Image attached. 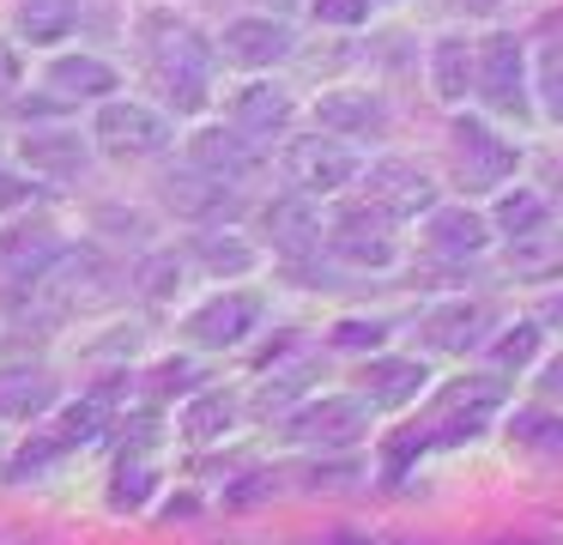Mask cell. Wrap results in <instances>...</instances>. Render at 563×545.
Instances as JSON below:
<instances>
[{
    "label": "cell",
    "instance_id": "cell-27",
    "mask_svg": "<svg viewBox=\"0 0 563 545\" xmlns=\"http://www.w3.org/2000/svg\"><path fill=\"white\" fill-rule=\"evenodd\" d=\"M509 266H515V273H527V279L563 273V237H539V230H521V237H515V249H509Z\"/></svg>",
    "mask_w": 563,
    "mask_h": 545
},
{
    "label": "cell",
    "instance_id": "cell-43",
    "mask_svg": "<svg viewBox=\"0 0 563 545\" xmlns=\"http://www.w3.org/2000/svg\"><path fill=\"white\" fill-rule=\"evenodd\" d=\"M545 388H551V394H563V358L545 363Z\"/></svg>",
    "mask_w": 563,
    "mask_h": 545
},
{
    "label": "cell",
    "instance_id": "cell-33",
    "mask_svg": "<svg viewBox=\"0 0 563 545\" xmlns=\"http://www.w3.org/2000/svg\"><path fill=\"white\" fill-rule=\"evenodd\" d=\"M140 285H146V297H176V291H183V261H176V254H152V261L140 266Z\"/></svg>",
    "mask_w": 563,
    "mask_h": 545
},
{
    "label": "cell",
    "instance_id": "cell-28",
    "mask_svg": "<svg viewBox=\"0 0 563 545\" xmlns=\"http://www.w3.org/2000/svg\"><path fill=\"white\" fill-rule=\"evenodd\" d=\"M195 254L212 266V273H249L255 266V249L236 237H224V230H212V237H195Z\"/></svg>",
    "mask_w": 563,
    "mask_h": 545
},
{
    "label": "cell",
    "instance_id": "cell-21",
    "mask_svg": "<svg viewBox=\"0 0 563 545\" xmlns=\"http://www.w3.org/2000/svg\"><path fill=\"white\" fill-rule=\"evenodd\" d=\"M430 249L437 254H478L485 249V218L466 212V206H442V212H430Z\"/></svg>",
    "mask_w": 563,
    "mask_h": 545
},
{
    "label": "cell",
    "instance_id": "cell-15",
    "mask_svg": "<svg viewBox=\"0 0 563 545\" xmlns=\"http://www.w3.org/2000/svg\"><path fill=\"white\" fill-rule=\"evenodd\" d=\"M430 382V370L418 358H376L364 370V394L369 406H406V400H418V388Z\"/></svg>",
    "mask_w": 563,
    "mask_h": 545
},
{
    "label": "cell",
    "instance_id": "cell-35",
    "mask_svg": "<svg viewBox=\"0 0 563 545\" xmlns=\"http://www.w3.org/2000/svg\"><path fill=\"white\" fill-rule=\"evenodd\" d=\"M533 346H539L533 327H509V339H497V346H490V358L509 370V363H527V358H533Z\"/></svg>",
    "mask_w": 563,
    "mask_h": 545
},
{
    "label": "cell",
    "instance_id": "cell-4",
    "mask_svg": "<svg viewBox=\"0 0 563 545\" xmlns=\"http://www.w3.org/2000/svg\"><path fill=\"white\" fill-rule=\"evenodd\" d=\"M261 321V303L249 297V291H224V297L200 303L195 315H188V339L207 351H224V346H243L249 334H255Z\"/></svg>",
    "mask_w": 563,
    "mask_h": 545
},
{
    "label": "cell",
    "instance_id": "cell-32",
    "mask_svg": "<svg viewBox=\"0 0 563 545\" xmlns=\"http://www.w3.org/2000/svg\"><path fill=\"white\" fill-rule=\"evenodd\" d=\"M146 491H152V467H146V460H122L110 503H115V509H140V503H146Z\"/></svg>",
    "mask_w": 563,
    "mask_h": 545
},
{
    "label": "cell",
    "instance_id": "cell-42",
    "mask_svg": "<svg viewBox=\"0 0 563 545\" xmlns=\"http://www.w3.org/2000/svg\"><path fill=\"white\" fill-rule=\"evenodd\" d=\"M539 315H545V327H563V291H558V297H545V309H539Z\"/></svg>",
    "mask_w": 563,
    "mask_h": 545
},
{
    "label": "cell",
    "instance_id": "cell-5",
    "mask_svg": "<svg viewBox=\"0 0 563 545\" xmlns=\"http://www.w3.org/2000/svg\"><path fill=\"white\" fill-rule=\"evenodd\" d=\"M328 242H333V254H345V261H357V266H388V261H394L388 212H382L376 200L333 212V237H328Z\"/></svg>",
    "mask_w": 563,
    "mask_h": 545
},
{
    "label": "cell",
    "instance_id": "cell-40",
    "mask_svg": "<svg viewBox=\"0 0 563 545\" xmlns=\"http://www.w3.org/2000/svg\"><path fill=\"white\" fill-rule=\"evenodd\" d=\"M13 85H19V55L0 43V97H13Z\"/></svg>",
    "mask_w": 563,
    "mask_h": 545
},
{
    "label": "cell",
    "instance_id": "cell-41",
    "mask_svg": "<svg viewBox=\"0 0 563 545\" xmlns=\"http://www.w3.org/2000/svg\"><path fill=\"white\" fill-rule=\"evenodd\" d=\"M195 375H188V363H164L158 370V388H188Z\"/></svg>",
    "mask_w": 563,
    "mask_h": 545
},
{
    "label": "cell",
    "instance_id": "cell-31",
    "mask_svg": "<svg viewBox=\"0 0 563 545\" xmlns=\"http://www.w3.org/2000/svg\"><path fill=\"white\" fill-rule=\"evenodd\" d=\"M103 418H110V406H103V400H79V406L62 418L67 448H74V443H98V436H103Z\"/></svg>",
    "mask_w": 563,
    "mask_h": 545
},
{
    "label": "cell",
    "instance_id": "cell-3",
    "mask_svg": "<svg viewBox=\"0 0 563 545\" xmlns=\"http://www.w3.org/2000/svg\"><path fill=\"white\" fill-rule=\"evenodd\" d=\"M478 91L503 116H521L527 109V55L515 36H485V48H478Z\"/></svg>",
    "mask_w": 563,
    "mask_h": 545
},
{
    "label": "cell",
    "instance_id": "cell-9",
    "mask_svg": "<svg viewBox=\"0 0 563 545\" xmlns=\"http://www.w3.org/2000/svg\"><path fill=\"white\" fill-rule=\"evenodd\" d=\"M62 237L55 230H43V225H19V230H7L0 237V279H13V285H37L43 273H49L55 261H62Z\"/></svg>",
    "mask_w": 563,
    "mask_h": 545
},
{
    "label": "cell",
    "instance_id": "cell-7",
    "mask_svg": "<svg viewBox=\"0 0 563 545\" xmlns=\"http://www.w3.org/2000/svg\"><path fill=\"white\" fill-rule=\"evenodd\" d=\"M285 170H291L297 188L321 194V188H345V182L357 176V157L345 152L340 140H291V152H285Z\"/></svg>",
    "mask_w": 563,
    "mask_h": 545
},
{
    "label": "cell",
    "instance_id": "cell-30",
    "mask_svg": "<svg viewBox=\"0 0 563 545\" xmlns=\"http://www.w3.org/2000/svg\"><path fill=\"white\" fill-rule=\"evenodd\" d=\"M539 218H545V200H539V194H527V188H515V194H503V200H497V225L509 230V237L539 230Z\"/></svg>",
    "mask_w": 563,
    "mask_h": 545
},
{
    "label": "cell",
    "instance_id": "cell-12",
    "mask_svg": "<svg viewBox=\"0 0 563 545\" xmlns=\"http://www.w3.org/2000/svg\"><path fill=\"white\" fill-rule=\"evenodd\" d=\"M55 406V375L43 363H0V418H37Z\"/></svg>",
    "mask_w": 563,
    "mask_h": 545
},
{
    "label": "cell",
    "instance_id": "cell-44",
    "mask_svg": "<svg viewBox=\"0 0 563 545\" xmlns=\"http://www.w3.org/2000/svg\"><path fill=\"white\" fill-rule=\"evenodd\" d=\"M473 7H497V0H473Z\"/></svg>",
    "mask_w": 563,
    "mask_h": 545
},
{
    "label": "cell",
    "instance_id": "cell-45",
    "mask_svg": "<svg viewBox=\"0 0 563 545\" xmlns=\"http://www.w3.org/2000/svg\"><path fill=\"white\" fill-rule=\"evenodd\" d=\"M267 7H291V0H267Z\"/></svg>",
    "mask_w": 563,
    "mask_h": 545
},
{
    "label": "cell",
    "instance_id": "cell-14",
    "mask_svg": "<svg viewBox=\"0 0 563 545\" xmlns=\"http://www.w3.org/2000/svg\"><path fill=\"white\" fill-rule=\"evenodd\" d=\"M195 164L200 170H212V176H224V182H243V176H255V145L243 140V128L236 133H224V128H200L195 133Z\"/></svg>",
    "mask_w": 563,
    "mask_h": 545
},
{
    "label": "cell",
    "instance_id": "cell-19",
    "mask_svg": "<svg viewBox=\"0 0 563 545\" xmlns=\"http://www.w3.org/2000/svg\"><path fill=\"white\" fill-rule=\"evenodd\" d=\"M25 164L31 176H79L86 170V140L79 133H25Z\"/></svg>",
    "mask_w": 563,
    "mask_h": 545
},
{
    "label": "cell",
    "instance_id": "cell-1",
    "mask_svg": "<svg viewBox=\"0 0 563 545\" xmlns=\"http://www.w3.org/2000/svg\"><path fill=\"white\" fill-rule=\"evenodd\" d=\"M146 55L158 85L170 91L176 109H200L207 103V73H212V48L200 43L195 24L170 19V12H152L146 19Z\"/></svg>",
    "mask_w": 563,
    "mask_h": 545
},
{
    "label": "cell",
    "instance_id": "cell-23",
    "mask_svg": "<svg viewBox=\"0 0 563 545\" xmlns=\"http://www.w3.org/2000/svg\"><path fill=\"white\" fill-rule=\"evenodd\" d=\"M490 327V315H485V303H454V309H437L424 321V334L437 339V346H449V351H466V346H478V334Z\"/></svg>",
    "mask_w": 563,
    "mask_h": 545
},
{
    "label": "cell",
    "instance_id": "cell-16",
    "mask_svg": "<svg viewBox=\"0 0 563 545\" xmlns=\"http://www.w3.org/2000/svg\"><path fill=\"white\" fill-rule=\"evenodd\" d=\"M316 121L328 133H382L388 128V109H382V97L369 91H333L316 103Z\"/></svg>",
    "mask_w": 563,
    "mask_h": 545
},
{
    "label": "cell",
    "instance_id": "cell-26",
    "mask_svg": "<svg viewBox=\"0 0 563 545\" xmlns=\"http://www.w3.org/2000/svg\"><path fill=\"white\" fill-rule=\"evenodd\" d=\"M231 424H236V406H231L224 394H195V400L183 406V430L195 436V443H219Z\"/></svg>",
    "mask_w": 563,
    "mask_h": 545
},
{
    "label": "cell",
    "instance_id": "cell-13",
    "mask_svg": "<svg viewBox=\"0 0 563 545\" xmlns=\"http://www.w3.org/2000/svg\"><path fill=\"white\" fill-rule=\"evenodd\" d=\"M224 55L236 67H273L279 55H291V31L279 19H236L224 24Z\"/></svg>",
    "mask_w": 563,
    "mask_h": 545
},
{
    "label": "cell",
    "instance_id": "cell-20",
    "mask_svg": "<svg viewBox=\"0 0 563 545\" xmlns=\"http://www.w3.org/2000/svg\"><path fill=\"white\" fill-rule=\"evenodd\" d=\"M267 230L285 254H309L321 242V212L309 200H273L267 206Z\"/></svg>",
    "mask_w": 563,
    "mask_h": 545
},
{
    "label": "cell",
    "instance_id": "cell-11",
    "mask_svg": "<svg viewBox=\"0 0 563 545\" xmlns=\"http://www.w3.org/2000/svg\"><path fill=\"white\" fill-rule=\"evenodd\" d=\"M164 200H170V212H183V218H219V212H231L236 206V188L224 176H212V170H183V176H170L164 182Z\"/></svg>",
    "mask_w": 563,
    "mask_h": 545
},
{
    "label": "cell",
    "instance_id": "cell-17",
    "mask_svg": "<svg viewBox=\"0 0 563 545\" xmlns=\"http://www.w3.org/2000/svg\"><path fill=\"white\" fill-rule=\"evenodd\" d=\"M231 121L243 133H285V121H291V97L279 91V85H243V91L231 97Z\"/></svg>",
    "mask_w": 563,
    "mask_h": 545
},
{
    "label": "cell",
    "instance_id": "cell-2",
    "mask_svg": "<svg viewBox=\"0 0 563 545\" xmlns=\"http://www.w3.org/2000/svg\"><path fill=\"white\" fill-rule=\"evenodd\" d=\"M91 133L103 140V152H110V157H158L164 145H170L164 116H152L146 103H122V97H103L98 128H91Z\"/></svg>",
    "mask_w": 563,
    "mask_h": 545
},
{
    "label": "cell",
    "instance_id": "cell-36",
    "mask_svg": "<svg viewBox=\"0 0 563 545\" xmlns=\"http://www.w3.org/2000/svg\"><path fill=\"white\" fill-rule=\"evenodd\" d=\"M382 334H388V327H382V321H340V327H333V346H345V351H376L382 346Z\"/></svg>",
    "mask_w": 563,
    "mask_h": 545
},
{
    "label": "cell",
    "instance_id": "cell-38",
    "mask_svg": "<svg viewBox=\"0 0 563 545\" xmlns=\"http://www.w3.org/2000/svg\"><path fill=\"white\" fill-rule=\"evenodd\" d=\"M316 19L321 24H364L369 0H316Z\"/></svg>",
    "mask_w": 563,
    "mask_h": 545
},
{
    "label": "cell",
    "instance_id": "cell-8",
    "mask_svg": "<svg viewBox=\"0 0 563 545\" xmlns=\"http://www.w3.org/2000/svg\"><path fill=\"white\" fill-rule=\"evenodd\" d=\"M454 152H461V176L473 182V188L503 182L515 170V157H521L509 140H497L485 121H454Z\"/></svg>",
    "mask_w": 563,
    "mask_h": 545
},
{
    "label": "cell",
    "instance_id": "cell-39",
    "mask_svg": "<svg viewBox=\"0 0 563 545\" xmlns=\"http://www.w3.org/2000/svg\"><path fill=\"white\" fill-rule=\"evenodd\" d=\"M37 194L43 188L31 176H7V170H0V212H19V206H31Z\"/></svg>",
    "mask_w": 563,
    "mask_h": 545
},
{
    "label": "cell",
    "instance_id": "cell-18",
    "mask_svg": "<svg viewBox=\"0 0 563 545\" xmlns=\"http://www.w3.org/2000/svg\"><path fill=\"white\" fill-rule=\"evenodd\" d=\"M49 91L67 97V103H79V97H98V103H103V97L115 91V73L103 67L98 55H62L49 67Z\"/></svg>",
    "mask_w": 563,
    "mask_h": 545
},
{
    "label": "cell",
    "instance_id": "cell-24",
    "mask_svg": "<svg viewBox=\"0 0 563 545\" xmlns=\"http://www.w3.org/2000/svg\"><path fill=\"white\" fill-rule=\"evenodd\" d=\"M79 19V0H19V31L31 43H62Z\"/></svg>",
    "mask_w": 563,
    "mask_h": 545
},
{
    "label": "cell",
    "instance_id": "cell-29",
    "mask_svg": "<svg viewBox=\"0 0 563 545\" xmlns=\"http://www.w3.org/2000/svg\"><path fill=\"white\" fill-rule=\"evenodd\" d=\"M515 436H521L527 448H539V455H563V418L558 412H521V418H515Z\"/></svg>",
    "mask_w": 563,
    "mask_h": 545
},
{
    "label": "cell",
    "instance_id": "cell-34",
    "mask_svg": "<svg viewBox=\"0 0 563 545\" xmlns=\"http://www.w3.org/2000/svg\"><path fill=\"white\" fill-rule=\"evenodd\" d=\"M62 455H67V436H62V430H55V436H43V443H31L25 455L13 460V479H37V472L49 467V460H62Z\"/></svg>",
    "mask_w": 563,
    "mask_h": 545
},
{
    "label": "cell",
    "instance_id": "cell-25",
    "mask_svg": "<svg viewBox=\"0 0 563 545\" xmlns=\"http://www.w3.org/2000/svg\"><path fill=\"white\" fill-rule=\"evenodd\" d=\"M490 412H497V388H490V382L449 388V394H442V412H437V430L449 436V424H454V418H466V430H478V424H485Z\"/></svg>",
    "mask_w": 563,
    "mask_h": 545
},
{
    "label": "cell",
    "instance_id": "cell-6",
    "mask_svg": "<svg viewBox=\"0 0 563 545\" xmlns=\"http://www.w3.org/2000/svg\"><path fill=\"white\" fill-rule=\"evenodd\" d=\"M357 430H364V406L357 400H316V406L285 418V436L309 448H345V443H357Z\"/></svg>",
    "mask_w": 563,
    "mask_h": 545
},
{
    "label": "cell",
    "instance_id": "cell-10",
    "mask_svg": "<svg viewBox=\"0 0 563 545\" xmlns=\"http://www.w3.org/2000/svg\"><path fill=\"white\" fill-rule=\"evenodd\" d=\"M369 200H376L382 212H430V206H437V182L418 164L388 157V164L369 170Z\"/></svg>",
    "mask_w": 563,
    "mask_h": 545
},
{
    "label": "cell",
    "instance_id": "cell-22",
    "mask_svg": "<svg viewBox=\"0 0 563 545\" xmlns=\"http://www.w3.org/2000/svg\"><path fill=\"white\" fill-rule=\"evenodd\" d=\"M430 73H437V97L461 103V97H466V85L478 79V61H473V48H466L461 36H442V43L430 48Z\"/></svg>",
    "mask_w": 563,
    "mask_h": 545
},
{
    "label": "cell",
    "instance_id": "cell-37",
    "mask_svg": "<svg viewBox=\"0 0 563 545\" xmlns=\"http://www.w3.org/2000/svg\"><path fill=\"white\" fill-rule=\"evenodd\" d=\"M539 91H545V109L563 121V48L545 55V67H539Z\"/></svg>",
    "mask_w": 563,
    "mask_h": 545
}]
</instances>
